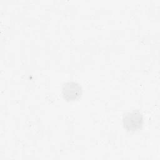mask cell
<instances>
[{
	"mask_svg": "<svg viewBox=\"0 0 160 160\" xmlns=\"http://www.w3.org/2000/svg\"><path fill=\"white\" fill-rule=\"evenodd\" d=\"M142 123V116L138 111H128L123 116V124L128 131H134L141 129Z\"/></svg>",
	"mask_w": 160,
	"mask_h": 160,
	"instance_id": "6da1fadb",
	"label": "cell"
},
{
	"mask_svg": "<svg viewBox=\"0 0 160 160\" xmlns=\"http://www.w3.org/2000/svg\"><path fill=\"white\" fill-rule=\"evenodd\" d=\"M61 94L67 101H74L81 96V88L79 84L74 81L67 82L62 87Z\"/></svg>",
	"mask_w": 160,
	"mask_h": 160,
	"instance_id": "7a4b0ae2",
	"label": "cell"
}]
</instances>
